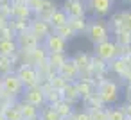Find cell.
Instances as JSON below:
<instances>
[{
  "label": "cell",
  "mask_w": 131,
  "mask_h": 120,
  "mask_svg": "<svg viewBox=\"0 0 131 120\" xmlns=\"http://www.w3.org/2000/svg\"><path fill=\"white\" fill-rule=\"evenodd\" d=\"M122 29L131 32V11H124V20H122Z\"/></svg>",
  "instance_id": "31"
},
{
  "label": "cell",
  "mask_w": 131,
  "mask_h": 120,
  "mask_svg": "<svg viewBox=\"0 0 131 120\" xmlns=\"http://www.w3.org/2000/svg\"><path fill=\"white\" fill-rule=\"evenodd\" d=\"M18 50V43L13 38H0V56L13 57Z\"/></svg>",
  "instance_id": "14"
},
{
  "label": "cell",
  "mask_w": 131,
  "mask_h": 120,
  "mask_svg": "<svg viewBox=\"0 0 131 120\" xmlns=\"http://www.w3.org/2000/svg\"><path fill=\"white\" fill-rule=\"evenodd\" d=\"M84 32H86V38L93 45H97V43L108 40V36H110V25H106L102 20H95V22L88 23V27H86Z\"/></svg>",
  "instance_id": "1"
},
{
  "label": "cell",
  "mask_w": 131,
  "mask_h": 120,
  "mask_svg": "<svg viewBox=\"0 0 131 120\" xmlns=\"http://www.w3.org/2000/svg\"><path fill=\"white\" fill-rule=\"evenodd\" d=\"M126 97H127V102H131V84L127 86V91H126Z\"/></svg>",
  "instance_id": "36"
},
{
  "label": "cell",
  "mask_w": 131,
  "mask_h": 120,
  "mask_svg": "<svg viewBox=\"0 0 131 120\" xmlns=\"http://www.w3.org/2000/svg\"><path fill=\"white\" fill-rule=\"evenodd\" d=\"M52 107L63 116V118H67V116H72L74 115V107H72V104L68 102V100H65V99H61V100H58L56 104H52Z\"/></svg>",
  "instance_id": "19"
},
{
  "label": "cell",
  "mask_w": 131,
  "mask_h": 120,
  "mask_svg": "<svg viewBox=\"0 0 131 120\" xmlns=\"http://www.w3.org/2000/svg\"><path fill=\"white\" fill-rule=\"evenodd\" d=\"M75 59V63L79 65V68H84V66H88V56L86 54H79L77 57H74Z\"/></svg>",
  "instance_id": "32"
},
{
  "label": "cell",
  "mask_w": 131,
  "mask_h": 120,
  "mask_svg": "<svg viewBox=\"0 0 131 120\" xmlns=\"http://www.w3.org/2000/svg\"><path fill=\"white\" fill-rule=\"evenodd\" d=\"M11 2H29V0H11Z\"/></svg>",
  "instance_id": "39"
},
{
  "label": "cell",
  "mask_w": 131,
  "mask_h": 120,
  "mask_svg": "<svg viewBox=\"0 0 131 120\" xmlns=\"http://www.w3.org/2000/svg\"><path fill=\"white\" fill-rule=\"evenodd\" d=\"M31 54H32V59L36 61V63H41V61H45L47 59V56H45V49H32L31 50Z\"/></svg>",
  "instance_id": "29"
},
{
  "label": "cell",
  "mask_w": 131,
  "mask_h": 120,
  "mask_svg": "<svg viewBox=\"0 0 131 120\" xmlns=\"http://www.w3.org/2000/svg\"><path fill=\"white\" fill-rule=\"evenodd\" d=\"M38 41L40 38L36 34H32L29 29L24 31V32H18L16 34V43H18V49H25V50H32L38 47Z\"/></svg>",
  "instance_id": "12"
},
{
  "label": "cell",
  "mask_w": 131,
  "mask_h": 120,
  "mask_svg": "<svg viewBox=\"0 0 131 120\" xmlns=\"http://www.w3.org/2000/svg\"><path fill=\"white\" fill-rule=\"evenodd\" d=\"M18 77H20V81H22V84H24V88H31V86H36L38 84V81H40V75H38V72H36V68H32V66H29V65H22L20 68H18Z\"/></svg>",
  "instance_id": "9"
},
{
  "label": "cell",
  "mask_w": 131,
  "mask_h": 120,
  "mask_svg": "<svg viewBox=\"0 0 131 120\" xmlns=\"http://www.w3.org/2000/svg\"><path fill=\"white\" fill-rule=\"evenodd\" d=\"M106 113H108V120H126V113L120 107H111Z\"/></svg>",
  "instance_id": "28"
},
{
  "label": "cell",
  "mask_w": 131,
  "mask_h": 120,
  "mask_svg": "<svg viewBox=\"0 0 131 120\" xmlns=\"http://www.w3.org/2000/svg\"><path fill=\"white\" fill-rule=\"evenodd\" d=\"M113 0H86V11H90L93 16L104 18L111 15Z\"/></svg>",
  "instance_id": "5"
},
{
  "label": "cell",
  "mask_w": 131,
  "mask_h": 120,
  "mask_svg": "<svg viewBox=\"0 0 131 120\" xmlns=\"http://www.w3.org/2000/svg\"><path fill=\"white\" fill-rule=\"evenodd\" d=\"M93 52H95V56L101 61H111V59L118 57V43L117 41H111L108 38V40L93 45Z\"/></svg>",
  "instance_id": "2"
},
{
  "label": "cell",
  "mask_w": 131,
  "mask_h": 120,
  "mask_svg": "<svg viewBox=\"0 0 131 120\" xmlns=\"http://www.w3.org/2000/svg\"><path fill=\"white\" fill-rule=\"evenodd\" d=\"M61 95H63V99L68 100L70 104H74V102H77V100L81 99V95H79V91H77V88H75V82L65 84V86L61 88Z\"/></svg>",
  "instance_id": "17"
},
{
  "label": "cell",
  "mask_w": 131,
  "mask_h": 120,
  "mask_svg": "<svg viewBox=\"0 0 131 120\" xmlns=\"http://www.w3.org/2000/svg\"><path fill=\"white\" fill-rule=\"evenodd\" d=\"M110 68H111L115 74L122 75V77H126V75L129 74V66H127L126 59H120V57H115V59H111V61H110Z\"/></svg>",
  "instance_id": "18"
},
{
  "label": "cell",
  "mask_w": 131,
  "mask_h": 120,
  "mask_svg": "<svg viewBox=\"0 0 131 120\" xmlns=\"http://www.w3.org/2000/svg\"><path fill=\"white\" fill-rule=\"evenodd\" d=\"M113 2H117V0H113Z\"/></svg>",
  "instance_id": "44"
},
{
  "label": "cell",
  "mask_w": 131,
  "mask_h": 120,
  "mask_svg": "<svg viewBox=\"0 0 131 120\" xmlns=\"http://www.w3.org/2000/svg\"><path fill=\"white\" fill-rule=\"evenodd\" d=\"M126 77H127V81H129V84H131V70H129V74H127Z\"/></svg>",
  "instance_id": "37"
},
{
  "label": "cell",
  "mask_w": 131,
  "mask_h": 120,
  "mask_svg": "<svg viewBox=\"0 0 131 120\" xmlns=\"http://www.w3.org/2000/svg\"><path fill=\"white\" fill-rule=\"evenodd\" d=\"M115 36H117V43L118 45H124V47H127V45H131V32L129 31H118V32H115Z\"/></svg>",
  "instance_id": "26"
},
{
  "label": "cell",
  "mask_w": 131,
  "mask_h": 120,
  "mask_svg": "<svg viewBox=\"0 0 131 120\" xmlns=\"http://www.w3.org/2000/svg\"><path fill=\"white\" fill-rule=\"evenodd\" d=\"M2 113H4V116H6L7 120H24V116H22V113H20V109H18L16 104H15V106H7V107H4Z\"/></svg>",
  "instance_id": "23"
},
{
  "label": "cell",
  "mask_w": 131,
  "mask_h": 120,
  "mask_svg": "<svg viewBox=\"0 0 131 120\" xmlns=\"http://www.w3.org/2000/svg\"><path fill=\"white\" fill-rule=\"evenodd\" d=\"M45 99L50 102V106H52V104H56L58 100H61V99H63V95H61V90H58V88L50 86V90H49V91H45Z\"/></svg>",
  "instance_id": "25"
},
{
  "label": "cell",
  "mask_w": 131,
  "mask_h": 120,
  "mask_svg": "<svg viewBox=\"0 0 131 120\" xmlns=\"http://www.w3.org/2000/svg\"><path fill=\"white\" fill-rule=\"evenodd\" d=\"M63 9L68 15V18L84 16L86 15V0H65Z\"/></svg>",
  "instance_id": "10"
},
{
  "label": "cell",
  "mask_w": 131,
  "mask_h": 120,
  "mask_svg": "<svg viewBox=\"0 0 131 120\" xmlns=\"http://www.w3.org/2000/svg\"><path fill=\"white\" fill-rule=\"evenodd\" d=\"M75 88H77L81 99H90L92 97V84L88 81H77L75 82Z\"/></svg>",
  "instance_id": "24"
},
{
  "label": "cell",
  "mask_w": 131,
  "mask_h": 120,
  "mask_svg": "<svg viewBox=\"0 0 131 120\" xmlns=\"http://www.w3.org/2000/svg\"><path fill=\"white\" fill-rule=\"evenodd\" d=\"M61 56H63V54H50V63H52L54 66H59V65L65 61Z\"/></svg>",
  "instance_id": "33"
},
{
  "label": "cell",
  "mask_w": 131,
  "mask_h": 120,
  "mask_svg": "<svg viewBox=\"0 0 131 120\" xmlns=\"http://www.w3.org/2000/svg\"><path fill=\"white\" fill-rule=\"evenodd\" d=\"M49 23H50V27L56 31V29H59V27H63V25H67V23H68V15L65 13V9H63V7H61V9H56V11L50 15Z\"/></svg>",
  "instance_id": "15"
},
{
  "label": "cell",
  "mask_w": 131,
  "mask_h": 120,
  "mask_svg": "<svg viewBox=\"0 0 131 120\" xmlns=\"http://www.w3.org/2000/svg\"><path fill=\"white\" fill-rule=\"evenodd\" d=\"M24 100H27V102H31V104H34V106L40 107V106H43V104L47 102V99H45V90L40 88L38 84H36V86H31V88L25 90Z\"/></svg>",
  "instance_id": "11"
},
{
  "label": "cell",
  "mask_w": 131,
  "mask_h": 120,
  "mask_svg": "<svg viewBox=\"0 0 131 120\" xmlns=\"http://www.w3.org/2000/svg\"><path fill=\"white\" fill-rule=\"evenodd\" d=\"M29 31L32 34H36L38 38H45L52 32V27L47 20H41V18H34L31 23H29Z\"/></svg>",
  "instance_id": "13"
},
{
  "label": "cell",
  "mask_w": 131,
  "mask_h": 120,
  "mask_svg": "<svg viewBox=\"0 0 131 120\" xmlns=\"http://www.w3.org/2000/svg\"><path fill=\"white\" fill-rule=\"evenodd\" d=\"M126 120H131V116H126Z\"/></svg>",
  "instance_id": "42"
},
{
  "label": "cell",
  "mask_w": 131,
  "mask_h": 120,
  "mask_svg": "<svg viewBox=\"0 0 131 120\" xmlns=\"http://www.w3.org/2000/svg\"><path fill=\"white\" fill-rule=\"evenodd\" d=\"M72 116H74V120H92L90 113H75V115H72Z\"/></svg>",
  "instance_id": "34"
},
{
  "label": "cell",
  "mask_w": 131,
  "mask_h": 120,
  "mask_svg": "<svg viewBox=\"0 0 131 120\" xmlns=\"http://www.w3.org/2000/svg\"><path fill=\"white\" fill-rule=\"evenodd\" d=\"M124 2H127V4H129V6H131V0H124Z\"/></svg>",
  "instance_id": "41"
},
{
  "label": "cell",
  "mask_w": 131,
  "mask_h": 120,
  "mask_svg": "<svg viewBox=\"0 0 131 120\" xmlns=\"http://www.w3.org/2000/svg\"><path fill=\"white\" fill-rule=\"evenodd\" d=\"M0 91H2V84H0Z\"/></svg>",
  "instance_id": "43"
},
{
  "label": "cell",
  "mask_w": 131,
  "mask_h": 120,
  "mask_svg": "<svg viewBox=\"0 0 131 120\" xmlns=\"http://www.w3.org/2000/svg\"><path fill=\"white\" fill-rule=\"evenodd\" d=\"M0 120H7V118L4 116V113H2V111H0Z\"/></svg>",
  "instance_id": "38"
},
{
  "label": "cell",
  "mask_w": 131,
  "mask_h": 120,
  "mask_svg": "<svg viewBox=\"0 0 131 120\" xmlns=\"http://www.w3.org/2000/svg\"><path fill=\"white\" fill-rule=\"evenodd\" d=\"M56 32L59 34V36H63L65 40H72V38H75L77 36V32L67 23V25H63V27H59V29H56Z\"/></svg>",
  "instance_id": "27"
},
{
  "label": "cell",
  "mask_w": 131,
  "mask_h": 120,
  "mask_svg": "<svg viewBox=\"0 0 131 120\" xmlns=\"http://www.w3.org/2000/svg\"><path fill=\"white\" fill-rule=\"evenodd\" d=\"M16 106H18L24 120H36L38 118V106H34V104H31L27 100H24V102H20Z\"/></svg>",
  "instance_id": "16"
},
{
  "label": "cell",
  "mask_w": 131,
  "mask_h": 120,
  "mask_svg": "<svg viewBox=\"0 0 131 120\" xmlns=\"http://www.w3.org/2000/svg\"><path fill=\"white\" fill-rule=\"evenodd\" d=\"M68 25L79 34V32H84L86 31V27H88V23H86V20H84V16H75V18H68Z\"/></svg>",
  "instance_id": "22"
},
{
  "label": "cell",
  "mask_w": 131,
  "mask_h": 120,
  "mask_svg": "<svg viewBox=\"0 0 131 120\" xmlns=\"http://www.w3.org/2000/svg\"><path fill=\"white\" fill-rule=\"evenodd\" d=\"M97 97L102 104H113L118 99V84L113 81H101L97 88Z\"/></svg>",
  "instance_id": "3"
},
{
  "label": "cell",
  "mask_w": 131,
  "mask_h": 120,
  "mask_svg": "<svg viewBox=\"0 0 131 120\" xmlns=\"http://www.w3.org/2000/svg\"><path fill=\"white\" fill-rule=\"evenodd\" d=\"M79 72H81V68H79V65L75 63V59H65V61L58 66V74H59L67 82L75 81V77L79 75Z\"/></svg>",
  "instance_id": "7"
},
{
  "label": "cell",
  "mask_w": 131,
  "mask_h": 120,
  "mask_svg": "<svg viewBox=\"0 0 131 120\" xmlns=\"http://www.w3.org/2000/svg\"><path fill=\"white\" fill-rule=\"evenodd\" d=\"M40 120H63V116L52 107V106H47V107H43L41 111H40Z\"/></svg>",
  "instance_id": "20"
},
{
  "label": "cell",
  "mask_w": 131,
  "mask_h": 120,
  "mask_svg": "<svg viewBox=\"0 0 131 120\" xmlns=\"http://www.w3.org/2000/svg\"><path fill=\"white\" fill-rule=\"evenodd\" d=\"M32 7L29 6V2H11V11H9V18L13 20H31L32 16Z\"/></svg>",
  "instance_id": "8"
},
{
  "label": "cell",
  "mask_w": 131,
  "mask_h": 120,
  "mask_svg": "<svg viewBox=\"0 0 131 120\" xmlns=\"http://www.w3.org/2000/svg\"><path fill=\"white\" fill-rule=\"evenodd\" d=\"M92 120H108V113L106 111H102V109H99V107H93V111H92Z\"/></svg>",
  "instance_id": "30"
},
{
  "label": "cell",
  "mask_w": 131,
  "mask_h": 120,
  "mask_svg": "<svg viewBox=\"0 0 131 120\" xmlns=\"http://www.w3.org/2000/svg\"><path fill=\"white\" fill-rule=\"evenodd\" d=\"M43 47H45V50H49L50 54H63V52L67 50V40H65L63 36H59L56 31H52L49 36H45Z\"/></svg>",
  "instance_id": "6"
},
{
  "label": "cell",
  "mask_w": 131,
  "mask_h": 120,
  "mask_svg": "<svg viewBox=\"0 0 131 120\" xmlns=\"http://www.w3.org/2000/svg\"><path fill=\"white\" fill-rule=\"evenodd\" d=\"M0 84H2V91L9 93V95H16L24 90V84H22L18 74H13V72H6L0 77Z\"/></svg>",
  "instance_id": "4"
},
{
  "label": "cell",
  "mask_w": 131,
  "mask_h": 120,
  "mask_svg": "<svg viewBox=\"0 0 131 120\" xmlns=\"http://www.w3.org/2000/svg\"><path fill=\"white\" fill-rule=\"evenodd\" d=\"M63 120H74V116H67V118H63Z\"/></svg>",
  "instance_id": "40"
},
{
  "label": "cell",
  "mask_w": 131,
  "mask_h": 120,
  "mask_svg": "<svg viewBox=\"0 0 131 120\" xmlns=\"http://www.w3.org/2000/svg\"><path fill=\"white\" fill-rule=\"evenodd\" d=\"M122 20H124V11H118V13H113L111 15V18H110V29L113 31V32H118V31H122Z\"/></svg>",
  "instance_id": "21"
},
{
  "label": "cell",
  "mask_w": 131,
  "mask_h": 120,
  "mask_svg": "<svg viewBox=\"0 0 131 120\" xmlns=\"http://www.w3.org/2000/svg\"><path fill=\"white\" fill-rule=\"evenodd\" d=\"M122 111L126 113V116H131V102L124 104V106H122Z\"/></svg>",
  "instance_id": "35"
}]
</instances>
